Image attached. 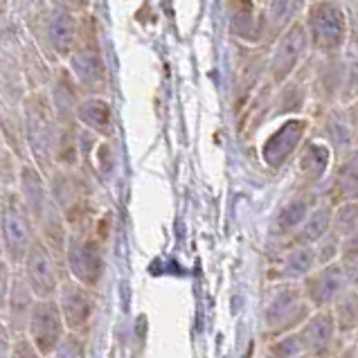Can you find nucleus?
Returning <instances> with one entry per match:
<instances>
[{
  "label": "nucleus",
  "instance_id": "obj_1",
  "mask_svg": "<svg viewBox=\"0 0 358 358\" xmlns=\"http://www.w3.org/2000/svg\"><path fill=\"white\" fill-rule=\"evenodd\" d=\"M16 187L20 192V196H23L29 214H32L36 234L50 245V250L64 262L70 228L64 219V214L57 208L52 192H50L48 176L34 165V162H29V160L20 162L18 173H16Z\"/></svg>",
  "mask_w": 358,
  "mask_h": 358
},
{
  "label": "nucleus",
  "instance_id": "obj_2",
  "mask_svg": "<svg viewBox=\"0 0 358 358\" xmlns=\"http://www.w3.org/2000/svg\"><path fill=\"white\" fill-rule=\"evenodd\" d=\"M64 129L59 127L55 101L45 93H32L23 106V138L29 162L50 176L57 169V153Z\"/></svg>",
  "mask_w": 358,
  "mask_h": 358
},
{
  "label": "nucleus",
  "instance_id": "obj_3",
  "mask_svg": "<svg viewBox=\"0 0 358 358\" xmlns=\"http://www.w3.org/2000/svg\"><path fill=\"white\" fill-rule=\"evenodd\" d=\"M93 221L84 223V226L70 228L64 264L68 278H73L79 284L97 291V286L101 284L106 273V255H104V234L99 232V228Z\"/></svg>",
  "mask_w": 358,
  "mask_h": 358
},
{
  "label": "nucleus",
  "instance_id": "obj_4",
  "mask_svg": "<svg viewBox=\"0 0 358 358\" xmlns=\"http://www.w3.org/2000/svg\"><path fill=\"white\" fill-rule=\"evenodd\" d=\"M36 226L16 185H9L0 206V255L18 268L36 241Z\"/></svg>",
  "mask_w": 358,
  "mask_h": 358
},
{
  "label": "nucleus",
  "instance_id": "obj_5",
  "mask_svg": "<svg viewBox=\"0 0 358 358\" xmlns=\"http://www.w3.org/2000/svg\"><path fill=\"white\" fill-rule=\"evenodd\" d=\"M313 306L306 302L298 282H280L271 289L268 304L264 309V327L268 338L298 331L311 318Z\"/></svg>",
  "mask_w": 358,
  "mask_h": 358
},
{
  "label": "nucleus",
  "instance_id": "obj_6",
  "mask_svg": "<svg viewBox=\"0 0 358 358\" xmlns=\"http://www.w3.org/2000/svg\"><path fill=\"white\" fill-rule=\"evenodd\" d=\"M48 182L68 228H77L93 221V189H90V180L84 173H79L75 167H57L48 176Z\"/></svg>",
  "mask_w": 358,
  "mask_h": 358
},
{
  "label": "nucleus",
  "instance_id": "obj_7",
  "mask_svg": "<svg viewBox=\"0 0 358 358\" xmlns=\"http://www.w3.org/2000/svg\"><path fill=\"white\" fill-rule=\"evenodd\" d=\"M18 271L36 295V300H57L61 282L68 275L64 262L50 250V245L41 237H36L27 257L18 266Z\"/></svg>",
  "mask_w": 358,
  "mask_h": 358
},
{
  "label": "nucleus",
  "instance_id": "obj_8",
  "mask_svg": "<svg viewBox=\"0 0 358 358\" xmlns=\"http://www.w3.org/2000/svg\"><path fill=\"white\" fill-rule=\"evenodd\" d=\"M57 304L66 320L68 334H75L79 338H84L90 331V324H93L95 313H97L95 289H88V286L79 284L77 280L66 275L57 293Z\"/></svg>",
  "mask_w": 358,
  "mask_h": 358
},
{
  "label": "nucleus",
  "instance_id": "obj_9",
  "mask_svg": "<svg viewBox=\"0 0 358 358\" xmlns=\"http://www.w3.org/2000/svg\"><path fill=\"white\" fill-rule=\"evenodd\" d=\"M66 336L68 327L57 300H36L25 329V338L36 347L43 358H52L61 343L66 341Z\"/></svg>",
  "mask_w": 358,
  "mask_h": 358
},
{
  "label": "nucleus",
  "instance_id": "obj_10",
  "mask_svg": "<svg viewBox=\"0 0 358 358\" xmlns=\"http://www.w3.org/2000/svg\"><path fill=\"white\" fill-rule=\"evenodd\" d=\"M302 293L306 302L313 306V311H327L331 309L334 302L341 298L345 289H350L345 278V268L341 262L318 266L313 273H309L300 282Z\"/></svg>",
  "mask_w": 358,
  "mask_h": 358
},
{
  "label": "nucleus",
  "instance_id": "obj_11",
  "mask_svg": "<svg viewBox=\"0 0 358 358\" xmlns=\"http://www.w3.org/2000/svg\"><path fill=\"white\" fill-rule=\"evenodd\" d=\"M300 343L304 347V354L311 358H327L331 354L336 341H338V327H336L331 309L313 311L311 318L306 320L300 329Z\"/></svg>",
  "mask_w": 358,
  "mask_h": 358
},
{
  "label": "nucleus",
  "instance_id": "obj_12",
  "mask_svg": "<svg viewBox=\"0 0 358 358\" xmlns=\"http://www.w3.org/2000/svg\"><path fill=\"white\" fill-rule=\"evenodd\" d=\"M309 34L315 48L336 50L345 41V16L334 3H318L309 14Z\"/></svg>",
  "mask_w": 358,
  "mask_h": 358
},
{
  "label": "nucleus",
  "instance_id": "obj_13",
  "mask_svg": "<svg viewBox=\"0 0 358 358\" xmlns=\"http://www.w3.org/2000/svg\"><path fill=\"white\" fill-rule=\"evenodd\" d=\"M322 201L329 203L331 208L341 206V203L358 201V149L350 151L336 167L329 185L324 189Z\"/></svg>",
  "mask_w": 358,
  "mask_h": 358
},
{
  "label": "nucleus",
  "instance_id": "obj_14",
  "mask_svg": "<svg viewBox=\"0 0 358 358\" xmlns=\"http://www.w3.org/2000/svg\"><path fill=\"white\" fill-rule=\"evenodd\" d=\"M34 304H36V295L27 286L20 271L16 268L14 280H12V291H9V300H7V311H5V318H3L14 336H25Z\"/></svg>",
  "mask_w": 358,
  "mask_h": 358
},
{
  "label": "nucleus",
  "instance_id": "obj_15",
  "mask_svg": "<svg viewBox=\"0 0 358 358\" xmlns=\"http://www.w3.org/2000/svg\"><path fill=\"white\" fill-rule=\"evenodd\" d=\"M322 199L320 196H313V194H309V189L298 194V196H293L284 203V206L280 208L278 217H275L273 221V232L278 234L280 239H286L289 241L295 232H298V228L304 223V219L309 217V212L318 206Z\"/></svg>",
  "mask_w": 358,
  "mask_h": 358
},
{
  "label": "nucleus",
  "instance_id": "obj_16",
  "mask_svg": "<svg viewBox=\"0 0 358 358\" xmlns=\"http://www.w3.org/2000/svg\"><path fill=\"white\" fill-rule=\"evenodd\" d=\"M306 48V34L300 25H293L280 41L278 50H275L271 61V75L275 81H284L293 73V68L298 66L302 59V52Z\"/></svg>",
  "mask_w": 358,
  "mask_h": 358
},
{
  "label": "nucleus",
  "instance_id": "obj_17",
  "mask_svg": "<svg viewBox=\"0 0 358 358\" xmlns=\"http://www.w3.org/2000/svg\"><path fill=\"white\" fill-rule=\"evenodd\" d=\"M318 268V257H315L313 245H289L284 243L278 266L280 282H302L306 275Z\"/></svg>",
  "mask_w": 358,
  "mask_h": 358
},
{
  "label": "nucleus",
  "instance_id": "obj_18",
  "mask_svg": "<svg viewBox=\"0 0 358 358\" xmlns=\"http://www.w3.org/2000/svg\"><path fill=\"white\" fill-rule=\"evenodd\" d=\"M331 219H334V208L327 201H320L318 206L309 212V217L304 219V223L298 228V232L284 243H289V245H315L331 232Z\"/></svg>",
  "mask_w": 358,
  "mask_h": 358
},
{
  "label": "nucleus",
  "instance_id": "obj_19",
  "mask_svg": "<svg viewBox=\"0 0 358 358\" xmlns=\"http://www.w3.org/2000/svg\"><path fill=\"white\" fill-rule=\"evenodd\" d=\"M75 117L79 124L86 127V131L97 133L101 138H108L113 133V108L101 97H88L77 104Z\"/></svg>",
  "mask_w": 358,
  "mask_h": 358
},
{
  "label": "nucleus",
  "instance_id": "obj_20",
  "mask_svg": "<svg viewBox=\"0 0 358 358\" xmlns=\"http://www.w3.org/2000/svg\"><path fill=\"white\" fill-rule=\"evenodd\" d=\"M70 68H73L75 79L84 88L97 90L106 84V66L95 50H75L73 57H70Z\"/></svg>",
  "mask_w": 358,
  "mask_h": 358
},
{
  "label": "nucleus",
  "instance_id": "obj_21",
  "mask_svg": "<svg viewBox=\"0 0 358 358\" xmlns=\"http://www.w3.org/2000/svg\"><path fill=\"white\" fill-rule=\"evenodd\" d=\"M45 34L50 45L55 48L59 57H73L75 41H77V25L70 12H52L48 18Z\"/></svg>",
  "mask_w": 358,
  "mask_h": 358
},
{
  "label": "nucleus",
  "instance_id": "obj_22",
  "mask_svg": "<svg viewBox=\"0 0 358 358\" xmlns=\"http://www.w3.org/2000/svg\"><path fill=\"white\" fill-rule=\"evenodd\" d=\"M336 327L341 336H354L358 334V291L345 289L343 295L331 306Z\"/></svg>",
  "mask_w": 358,
  "mask_h": 358
},
{
  "label": "nucleus",
  "instance_id": "obj_23",
  "mask_svg": "<svg viewBox=\"0 0 358 358\" xmlns=\"http://www.w3.org/2000/svg\"><path fill=\"white\" fill-rule=\"evenodd\" d=\"M354 230H358V201L336 206L334 219H331V232L343 241L345 237H350Z\"/></svg>",
  "mask_w": 358,
  "mask_h": 358
},
{
  "label": "nucleus",
  "instance_id": "obj_24",
  "mask_svg": "<svg viewBox=\"0 0 358 358\" xmlns=\"http://www.w3.org/2000/svg\"><path fill=\"white\" fill-rule=\"evenodd\" d=\"M302 162H311V165H300V171L306 180V185H313L315 180L322 178V173L327 169V162H329V151L322 149L320 145H311L309 151L304 153Z\"/></svg>",
  "mask_w": 358,
  "mask_h": 358
},
{
  "label": "nucleus",
  "instance_id": "obj_25",
  "mask_svg": "<svg viewBox=\"0 0 358 358\" xmlns=\"http://www.w3.org/2000/svg\"><path fill=\"white\" fill-rule=\"evenodd\" d=\"M300 356H304V347L300 343L298 331L280 336L266 350V358H300Z\"/></svg>",
  "mask_w": 358,
  "mask_h": 358
},
{
  "label": "nucleus",
  "instance_id": "obj_26",
  "mask_svg": "<svg viewBox=\"0 0 358 358\" xmlns=\"http://www.w3.org/2000/svg\"><path fill=\"white\" fill-rule=\"evenodd\" d=\"M315 248V257H318V266H327L341 259V239L336 237L334 232H329L322 241L313 245Z\"/></svg>",
  "mask_w": 358,
  "mask_h": 358
},
{
  "label": "nucleus",
  "instance_id": "obj_27",
  "mask_svg": "<svg viewBox=\"0 0 358 358\" xmlns=\"http://www.w3.org/2000/svg\"><path fill=\"white\" fill-rule=\"evenodd\" d=\"M14 271H16L14 266L0 255V320L5 318V311H7V300H9V291H12Z\"/></svg>",
  "mask_w": 358,
  "mask_h": 358
},
{
  "label": "nucleus",
  "instance_id": "obj_28",
  "mask_svg": "<svg viewBox=\"0 0 358 358\" xmlns=\"http://www.w3.org/2000/svg\"><path fill=\"white\" fill-rule=\"evenodd\" d=\"M295 9H298V0H273L271 23H275V27H284L289 23L291 14H295Z\"/></svg>",
  "mask_w": 358,
  "mask_h": 358
},
{
  "label": "nucleus",
  "instance_id": "obj_29",
  "mask_svg": "<svg viewBox=\"0 0 358 358\" xmlns=\"http://www.w3.org/2000/svg\"><path fill=\"white\" fill-rule=\"evenodd\" d=\"M81 341L84 338H79L75 334H68L52 358H81Z\"/></svg>",
  "mask_w": 358,
  "mask_h": 358
},
{
  "label": "nucleus",
  "instance_id": "obj_30",
  "mask_svg": "<svg viewBox=\"0 0 358 358\" xmlns=\"http://www.w3.org/2000/svg\"><path fill=\"white\" fill-rule=\"evenodd\" d=\"M356 257H358V230H354L350 237H345L341 241V259L338 262L345 266Z\"/></svg>",
  "mask_w": 358,
  "mask_h": 358
},
{
  "label": "nucleus",
  "instance_id": "obj_31",
  "mask_svg": "<svg viewBox=\"0 0 358 358\" xmlns=\"http://www.w3.org/2000/svg\"><path fill=\"white\" fill-rule=\"evenodd\" d=\"M12 358H43V356L38 354V350L25 338V336H16V338H14Z\"/></svg>",
  "mask_w": 358,
  "mask_h": 358
},
{
  "label": "nucleus",
  "instance_id": "obj_32",
  "mask_svg": "<svg viewBox=\"0 0 358 358\" xmlns=\"http://www.w3.org/2000/svg\"><path fill=\"white\" fill-rule=\"evenodd\" d=\"M14 338H16V336L7 327V322L0 320V358H12Z\"/></svg>",
  "mask_w": 358,
  "mask_h": 358
},
{
  "label": "nucleus",
  "instance_id": "obj_33",
  "mask_svg": "<svg viewBox=\"0 0 358 358\" xmlns=\"http://www.w3.org/2000/svg\"><path fill=\"white\" fill-rule=\"evenodd\" d=\"M343 268H345V278H347V284H350V289L358 291V257L352 259L350 264H345Z\"/></svg>",
  "mask_w": 358,
  "mask_h": 358
},
{
  "label": "nucleus",
  "instance_id": "obj_34",
  "mask_svg": "<svg viewBox=\"0 0 358 358\" xmlns=\"http://www.w3.org/2000/svg\"><path fill=\"white\" fill-rule=\"evenodd\" d=\"M334 358H356V345H350V347H343V350L336 354Z\"/></svg>",
  "mask_w": 358,
  "mask_h": 358
},
{
  "label": "nucleus",
  "instance_id": "obj_35",
  "mask_svg": "<svg viewBox=\"0 0 358 358\" xmlns=\"http://www.w3.org/2000/svg\"><path fill=\"white\" fill-rule=\"evenodd\" d=\"M352 127H354V129L358 131V106H356V108L352 110Z\"/></svg>",
  "mask_w": 358,
  "mask_h": 358
},
{
  "label": "nucleus",
  "instance_id": "obj_36",
  "mask_svg": "<svg viewBox=\"0 0 358 358\" xmlns=\"http://www.w3.org/2000/svg\"><path fill=\"white\" fill-rule=\"evenodd\" d=\"M356 358H358V341H356Z\"/></svg>",
  "mask_w": 358,
  "mask_h": 358
},
{
  "label": "nucleus",
  "instance_id": "obj_37",
  "mask_svg": "<svg viewBox=\"0 0 358 358\" xmlns=\"http://www.w3.org/2000/svg\"><path fill=\"white\" fill-rule=\"evenodd\" d=\"M300 358H311V356H306V354H304V356H300Z\"/></svg>",
  "mask_w": 358,
  "mask_h": 358
}]
</instances>
